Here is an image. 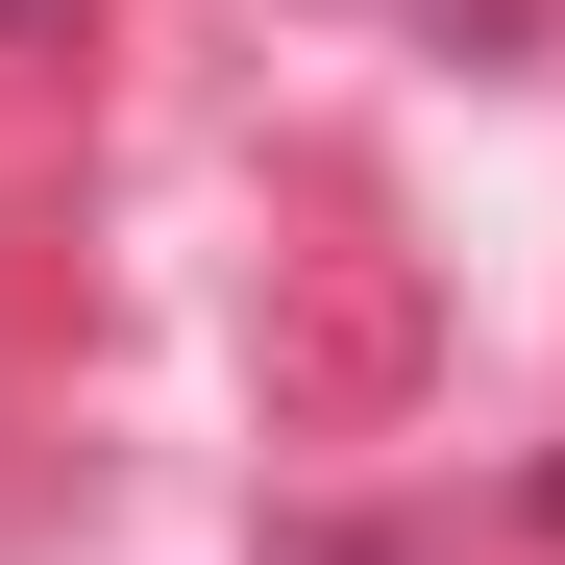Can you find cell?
<instances>
[{
    "label": "cell",
    "mask_w": 565,
    "mask_h": 565,
    "mask_svg": "<svg viewBox=\"0 0 565 565\" xmlns=\"http://www.w3.org/2000/svg\"><path fill=\"white\" fill-rule=\"evenodd\" d=\"M0 25H25V0H0Z\"/></svg>",
    "instance_id": "1"
}]
</instances>
